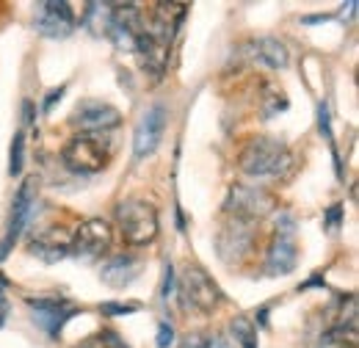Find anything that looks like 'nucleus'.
I'll use <instances>...</instances> for the list:
<instances>
[{
  "mask_svg": "<svg viewBox=\"0 0 359 348\" xmlns=\"http://www.w3.org/2000/svg\"><path fill=\"white\" fill-rule=\"evenodd\" d=\"M86 28L94 36H108V22H111V3H89L86 6V17H83Z\"/></svg>",
  "mask_w": 359,
  "mask_h": 348,
  "instance_id": "obj_20",
  "label": "nucleus"
},
{
  "mask_svg": "<svg viewBox=\"0 0 359 348\" xmlns=\"http://www.w3.org/2000/svg\"><path fill=\"white\" fill-rule=\"evenodd\" d=\"M357 323H334L318 340V348H357Z\"/></svg>",
  "mask_w": 359,
  "mask_h": 348,
  "instance_id": "obj_19",
  "label": "nucleus"
},
{
  "mask_svg": "<svg viewBox=\"0 0 359 348\" xmlns=\"http://www.w3.org/2000/svg\"><path fill=\"white\" fill-rule=\"evenodd\" d=\"M232 335L241 340L243 348H257V326L249 321V318H235L232 321Z\"/></svg>",
  "mask_w": 359,
  "mask_h": 348,
  "instance_id": "obj_22",
  "label": "nucleus"
},
{
  "mask_svg": "<svg viewBox=\"0 0 359 348\" xmlns=\"http://www.w3.org/2000/svg\"><path fill=\"white\" fill-rule=\"evenodd\" d=\"M175 290V268L172 262H166V271H163V288H161V296L169 299V293Z\"/></svg>",
  "mask_w": 359,
  "mask_h": 348,
  "instance_id": "obj_28",
  "label": "nucleus"
},
{
  "mask_svg": "<svg viewBox=\"0 0 359 348\" xmlns=\"http://www.w3.org/2000/svg\"><path fill=\"white\" fill-rule=\"evenodd\" d=\"M276 210V199L269 191L255 188V185H232L224 199V216L246 221V224H260L263 218Z\"/></svg>",
  "mask_w": 359,
  "mask_h": 348,
  "instance_id": "obj_4",
  "label": "nucleus"
},
{
  "mask_svg": "<svg viewBox=\"0 0 359 348\" xmlns=\"http://www.w3.org/2000/svg\"><path fill=\"white\" fill-rule=\"evenodd\" d=\"M100 309H102V315H130V312L138 309V304H114V302H105Z\"/></svg>",
  "mask_w": 359,
  "mask_h": 348,
  "instance_id": "obj_27",
  "label": "nucleus"
},
{
  "mask_svg": "<svg viewBox=\"0 0 359 348\" xmlns=\"http://www.w3.org/2000/svg\"><path fill=\"white\" fill-rule=\"evenodd\" d=\"M255 229H257V224H246V221L224 216V224L216 232V252H219V257L226 265L246 260L252 255V249H255V241H257Z\"/></svg>",
  "mask_w": 359,
  "mask_h": 348,
  "instance_id": "obj_7",
  "label": "nucleus"
},
{
  "mask_svg": "<svg viewBox=\"0 0 359 348\" xmlns=\"http://www.w3.org/2000/svg\"><path fill=\"white\" fill-rule=\"evenodd\" d=\"M180 302L185 309H194L199 315L216 312L219 304L224 302L219 285L210 279V274L199 265H188L180 276Z\"/></svg>",
  "mask_w": 359,
  "mask_h": 348,
  "instance_id": "obj_3",
  "label": "nucleus"
},
{
  "mask_svg": "<svg viewBox=\"0 0 359 348\" xmlns=\"http://www.w3.org/2000/svg\"><path fill=\"white\" fill-rule=\"evenodd\" d=\"M172 340H175L172 323H169V321H161V323H158V348H169Z\"/></svg>",
  "mask_w": 359,
  "mask_h": 348,
  "instance_id": "obj_25",
  "label": "nucleus"
},
{
  "mask_svg": "<svg viewBox=\"0 0 359 348\" xmlns=\"http://www.w3.org/2000/svg\"><path fill=\"white\" fill-rule=\"evenodd\" d=\"M166 125H169V111L161 102L149 105L141 114V119H138L133 133V155L138 161H144V158L158 152V147L163 141V133H166Z\"/></svg>",
  "mask_w": 359,
  "mask_h": 348,
  "instance_id": "obj_10",
  "label": "nucleus"
},
{
  "mask_svg": "<svg viewBox=\"0 0 359 348\" xmlns=\"http://www.w3.org/2000/svg\"><path fill=\"white\" fill-rule=\"evenodd\" d=\"M28 252L36 255L39 260H45V262L64 260L67 255H72V252H69V235H67L61 227H50V229H45V232H39V235L31 238Z\"/></svg>",
  "mask_w": 359,
  "mask_h": 348,
  "instance_id": "obj_16",
  "label": "nucleus"
},
{
  "mask_svg": "<svg viewBox=\"0 0 359 348\" xmlns=\"http://www.w3.org/2000/svg\"><path fill=\"white\" fill-rule=\"evenodd\" d=\"M169 47L172 44L158 39V36H152L147 28H144V34L135 42L133 53H138V58H141V69L147 75H152L155 81H161L163 72H166V67H169Z\"/></svg>",
  "mask_w": 359,
  "mask_h": 348,
  "instance_id": "obj_15",
  "label": "nucleus"
},
{
  "mask_svg": "<svg viewBox=\"0 0 359 348\" xmlns=\"http://www.w3.org/2000/svg\"><path fill=\"white\" fill-rule=\"evenodd\" d=\"M318 130H320V135H326V138L332 141V128H329V105H326V102H320V105H318Z\"/></svg>",
  "mask_w": 359,
  "mask_h": 348,
  "instance_id": "obj_26",
  "label": "nucleus"
},
{
  "mask_svg": "<svg viewBox=\"0 0 359 348\" xmlns=\"http://www.w3.org/2000/svg\"><path fill=\"white\" fill-rule=\"evenodd\" d=\"M299 262V243H296V227L293 218L282 216L276 224V232L269 243V255H266V271L271 276H285L296 268Z\"/></svg>",
  "mask_w": 359,
  "mask_h": 348,
  "instance_id": "obj_8",
  "label": "nucleus"
},
{
  "mask_svg": "<svg viewBox=\"0 0 359 348\" xmlns=\"http://www.w3.org/2000/svg\"><path fill=\"white\" fill-rule=\"evenodd\" d=\"M34 196H36V177H28V180H22V185H20V191L14 194V202H11L8 227H6V235L0 241V262L8 257L17 238L22 235V229L31 218V210H34Z\"/></svg>",
  "mask_w": 359,
  "mask_h": 348,
  "instance_id": "obj_11",
  "label": "nucleus"
},
{
  "mask_svg": "<svg viewBox=\"0 0 359 348\" xmlns=\"http://www.w3.org/2000/svg\"><path fill=\"white\" fill-rule=\"evenodd\" d=\"M28 309L47 337H58L64 332V323L81 312V307L67 299H28Z\"/></svg>",
  "mask_w": 359,
  "mask_h": 348,
  "instance_id": "obj_14",
  "label": "nucleus"
},
{
  "mask_svg": "<svg viewBox=\"0 0 359 348\" xmlns=\"http://www.w3.org/2000/svg\"><path fill=\"white\" fill-rule=\"evenodd\" d=\"M108 144L100 135H75L64 144L61 161L72 174H97L108 166Z\"/></svg>",
  "mask_w": 359,
  "mask_h": 348,
  "instance_id": "obj_5",
  "label": "nucleus"
},
{
  "mask_svg": "<svg viewBox=\"0 0 359 348\" xmlns=\"http://www.w3.org/2000/svg\"><path fill=\"white\" fill-rule=\"evenodd\" d=\"M6 318H8V299H6V279L0 276V329L6 326Z\"/></svg>",
  "mask_w": 359,
  "mask_h": 348,
  "instance_id": "obj_30",
  "label": "nucleus"
},
{
  "mask_svg": "<svg viewBox=\"0 0 359 348\" xmlns=\"http://www.w3.org/2000/svg\"><path fill=\"white\" fill-rule=\"evenodd\" d=\"M138 260L130 255H119V257H111V260L102 265L100 271V279L108 285V288H125L130 285L135 276H138Z\"/></svg>",
  "mask_w": 359,
  "mask_h": 348,
  "instance_id": "obj_18",
  "label": "nucleus"
},
{
  "mask_svg": "<svg viewBox=\"0 0 359 348\" xmlns=\"http://www.w3.org/2000/svg\"><path fill=\"white\" fill-rule=\"evenodd\" d=\"M78 348H128V343L116 332H102V335H94L89 340H83Z\"/></svg>",
  "mask_w": 359,
  "mask_h": 348,
  "instance_id": "obj_23",
  "label": "nucleus"
},
{
  "mask_svg": "<svg viewBox=\"0 0 359 348\" xmlns=\"http://www.w3.org/2000/svg\"><path fill=\"white\" fill-rule=\"evenodd\" d=\"M69 125L78 130V135H100L122 125V111L105 100H83L72 111Z\"/></svg>",
  "mask_w": 359,
  "mask_h": 348,
  "instance_id": "obj_6",
  "label": "nucleus"
},
{
  "mask_svg": "<svg viewBox=\"0 0 359 348\" xmlns=\"http://www.w3.org/2000/svg\"><path fill=\"white\" fill-rule=\"evenodd\" d=\"M180 348H229V340H226L222 332H210V329H199V332H191L182 337Z\"/></svg>",
  "mask_w": 359,
  "mask_h": 348,
  "instance_id": "obj_21",
  "label": "nucleus"
},
{
  "mask_svg": "<svg viewBox=\"0 0 359 348\" xmlns=\"http://www.w3.org/2000/svg\"><path fill=\"white\" fill-rule=\"evenodd\" d=\"M64 91H67V86H58V88H53V91L47 94V97H45V105H42V111H45V114H50V111L55 108V102H58V100L64 97Z\"/></svg>",
  "mask_w": 359,
  "mask_h": 348,
  "instance_id": "obj_29",
  "label": "nucleus"
},
{
  "mask_svg": "<svg viewBox=\"0 0 359 348\" xmlns=\"http://www.w3.org/2000/svg\"><path fill=\"white\" fill-rule=\"evenodd\" d=\"M249 53H252L255 61L266 64L271 69H287V64H290L287 47L279 42V39H273V36H260V39H255V42L249 44Z\"/></svg>",
  "mask_w": 359,
  "mask_h": 348,
  "instance_id": "obj_17",
  "label": "nucleus"
},
{
  "mask_svg": "<svg viewBox=\"0 0 359 348\" xmlns=\"http://www.w3.org/2000/svg\"><path fill=\"white\" fill-rule=\"evenodd\" d=\"M34 28L47 39H67L75 31V14L64 0H45L36 6Z\"/></svg>",
  "mask_w": 359,
  "mask_h": 348,
  "instance_id": "obj_13",
  "label": "nucleus"
},
{
  "mask_svg": "<svg viewBox=\"0 0 359 348\" xmlns=\"http://www.w3.org/2000/svg\"><path fill=\"white\" fill-rule=\"evenodd\" d=\"M340 205H334V208H329V216H326V227H334L337 221H340Z\"/></svg>",
  "mask_w": 359,
  "mask_h": 348,
  "instance_id": "obj_31",
  "label": "nucleus"
},
{
  "mask_svg": "<svg viewBox=\"0 0 359 348\" xmlns=\"http://www.w3.org/2000/svg\"><path fill=\"white\" fill-rule=\"evenodd\" d=\"M238 166L249 177H282L293 166V152L273 135H257L243 147Z\"/></svg>",
  "mask_w": 359,
  "mask_h": 348,
  "instance_id": "obj_1",
  "label": "nucleus"
},
{
  "mask_svg": "<svg viewBox=\"0 0 359 348\" xmlns=\"http://www.w3.org/2000/svg\"><path fill=\"white\" fill-rule=\"evenodd\" d=\"M144 28H147V22H144V14H138V6H133V3L111 6L108 39L119 50H135V42L144 34Z\"/></svg>",
  "mask_w": 359,
  "mask_h": 348,
  "instance_id": "obj_12",
  "label": "nucleus"
},
{
  "mask_svg": "<svg viewBox=\"0 0 359 348\" xmlns=\"http://www.w3.org/2000/svg\"><path fill=\"white\" fill-rule=\"evenodd\" d=\"M116 224H119V232H122L125 243H130V246H147L161 232L158 210L147 199H128V202H122L116 208Z\"/></svg>",
  "mask_w": 359,
  "mask_h": 348,
  "instance_id": "obj_2",
  "label": "nucleus"
},
{
  "mask_svg": "<svg viewBox=\"0 0 359 348\" xmlns=\"http://www.w3.org/2000/svg\"><path fill=\"white\" fill-rule=\"evenodd\" d=\"M114 246V229L102 218H89L83 221L72 235H69V252L78 257H105Z\"/></svg>",
  "mask_w": 359,
  "mask_h": 348,
  "instance_id": "obj_9",
  "label": "nucleus"
},
{
  "mask_svg": "<svg viewBox=\"0 0 359 348\" xmlns=\"http://www.w3.org/2000/svg\"><path fill=\"white\" fill-rule=\"evenodd\" d=\"M22 141H25V133L20 130L11 141V161H8V174L11 177L22 172Z\"/></svg>",
  "mask_w": 359,
  "mask_h": 348,
  "instance_id": "obj_24",
  "label": "nucleus"
}]
</instances>
